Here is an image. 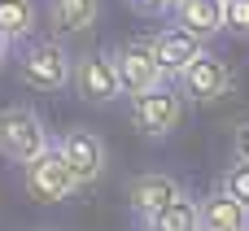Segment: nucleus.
Instances as JSON below:
<instances>
[{
    "mask_svg": "<svg viewBox=\"0 0 249 231\" xmlns=\"http://www.w3.org/2000/svg\"><path fill=\"white\" fill-rule=\"evenodd\" d=\"M70 66H74V57L66 52V44L48 39V35L22 44V52H18V74L39 92H66L70 87Z\"/></svg>",
    "mask_w": 249,
    "mask_h": 231,
    "instance_id": "obj_1",
    "label": "nucleus"
},
{
    "mask_svg": "<svg viewBox=\"0 0 249 231\" xmlns=\"http://www.w3.org/2000/svg\"><path fill=\"white\" fill-rule=\"evenodd\" d=\"M48 127L31 105H4L0 109V157L26 166L39 148H48Z\"/></svg>",
    "mask_w": 249,
    "mask_h": 231,
    "instance_id": "obj_2",
    "label": "nucleus"
},
{
    "mask_svg": "<svg viewBox=\"0 0 249 231\" xmlns=\"http://www.w3.org/2000/svg\"><path fill=\"white\" fill-rule=\"evenodd\" d=\"M22 188H26V197H35V201H44V205L70 201V197L79 192V183H74L70 166L61 162L57 144L39 148V153H35V157H31V162L22 166Z\"/></svg>",
    "mask_w": 249,
    "mask_h": 231,
    "instance_id": "obj_3",
    "label": "nucleus"
},
{
    "mask_svg": "<svg viewBox=\"0 0 249 231\" xmlns=\"http://www.w3.org/2000/svg\"><path fill=\"white\" fill-rule=\"evenodd\" d=\"M175 87H179V96H184V100H193V105L223 100V96L232 92V66L206 48V52H197V57L175 74Z\"/></svg>",
    "mask_w": 249,
    "mask_h": 231,
    "instance_id": "obj_4",
    "label": "nucleus"
},
{
    "mask_svg": "<svg viewBox=\"0 0 249 231\" xmlns=\"http://www.w3.org/2000/svg\"><path fill=\"white\" fill-rule=\"evenodd\" d=\"M179 118H184V96H179V87L166 83V79H162L158 87L131 96V122H136L149 140L171 135V131L179 127Z\"/></svg>",
    "mask_w": 249,
    "mask_h": 231,
    "instance_id": "obj_5",
    "label": "nucleus"
},
{
    "mask_svg": "<svg viewBox=\"0 0 249 231\" xmlns=\"http://www.w3.org/2000/svg\"><path fill=\"white\" fill-rule=\"evenodd\" d=\"M70 87H74L88 105H109V100H118L123 87H118L114 52H109V48H92V52L74 57V66H70Z\"/></svg>",
    "mask_w": 249,
    "mask_h": 231,
    "instance_id": "obj_6",
    "label": "nucleus"
},
{
    "mask_svg": "<svg viewBox=\"0 0 249 231\" xmlns=\"http://www.w3.org/2000/svg\"><path fill=\"white\" fill-rule=\"evenodd\" d=\"M53 144H57V153H61V162L70 166V175H74L79 188H83V183H96V179L105 175V166H109L105 140H101L96 131H88V127H70V131L57 135Z\"/></svg>",
    "mask_w": 249,
    "mask_h": 231,
    "instance_id": "obj_7",
    "label": "nucleus"
},
{
    "mask_svg": "<svg viewBox=\"0 0 249 231\" xmlns=\"http://www.w3.org/2000/svg\"><path fill=\"white\" fill-rule=\"evenodd\" d=\"M114 66H118V87H123V96H140V92H149V87H158V83L166 79L162 66H158V57H153V48H149V39L123 44V48L114 52Z\"/></svg>",
    "mask_w": 249,
    "mask_h": 231,
    "instance_id": "obj_8",
    "label": "nucleus"
},
{
    "mask_svg": "<svg viewBox=\"0 0 249 231\" xmlns=\"http://www.w3.org/2000/svg\"><path fill=\"white\" fill-rule=\"evenodd\" d=\"M149 48H153V57H158V66H162V74H166V79H175V74L197 57V52H206V39L175 22V26H162V31L149 39Z\"/></svg>",
    "mask_w": 249,
    "mask_h": 231,
    "instance_id": "obj_9",
    "label": "nucleus"
},
{
    "mask_svg": "<svg viewBox=\"0 0 249 231\" xmlns=\"http://www.w3.org/2000/svg\"><path fill=\"white\" fill-rule=\"evenodd\" d=\"M184 192V183L175 179V175H166V170H149V175H140L131 188H127V201H131V214L144 223V218H153L166 201H175Z\"/></svg>",
    "mask_w": 249,
    "mask_h": 231,
    "instance_id": "obj_10",
    "label": "nucleus"
},
{
    "mask_svg": "<svg viewBox=\"0 0 249 231\" xmlns=\"http://www.w3.org/2000/svg\"><path fill=\"white\" fill-rule=\"evenodd\" d=\"M197 210H201V231H249V205H241L219 183L210 197L197 201Z\"/></svg>",
    "mask_w": 249,
    "mask_h": 231,
    "instance_id": "obj_11",
    "label": "nucleus"
},
{
    "mask_svg": "<svg viewBox=\"0 0 249 231\" xmlns=\"http://www.w3.org/2000/svg\"><path fill=\"white\" fill-rule=\"evenodd\" d=\"M101 22V0H48V26L57 35H83Z\"/></svg>",
    "mask_w": 249,
    "mask_h": 231,
    "instance_id": "obj_12",
    "label": "nucleus"
},
{
    "mask_svg": "<svg viewBox=\"0 0 249 231\" xmlns=\"http://www.w3.org/2000/svg\"><path fill=\"white\" fill-rule=\"evenodd\" d=\"M171 9H175V22L188 26L201 39H210V35L223 31V0H175Z\"/></svg>",
    "mask_w": 249,
    "mask_h": 231,
    "instance_id": "obj_13",
    "label": "nucleus"
},
{
    "mask_svg": "<svg viewBox=\"0 0 249 231\" xmlns=\"http://www.w3.org/2000/svg\"><path fill=\"white\" fill-rule=\"evenodd\" d=\"M144 231H201V210L197 197L179 192L175 201H166L153 218H144Z\"/></svg>",
    "mask_w": 249,
    "mask_h": 231,
    "instance_id": "obj_14",
    "label": "nucleus"
},
{
    "mask_svg": "<svg viewBox=\"0 0 249 231\" xmlns=\"http://www.w3.org/2000/svg\"><path fill=\"white\" fill-rule=\"evenodd\" d=\"M35 22H39L35 0H0V31H4L13 44L26 39V35L35 31Z\"/></svg>",
    "mask_w": 249,
    "mask_h": 231,
    "instance_id": "obj_15",
    "label": "nucleus"
},
{
    "mask_svg": "<svg viewBox=\"0 0 249 231\" xmlns=\"http://www.w3.org/2000/svg\"><path fill=\"white\" fill-rule=\"evenodd\" d=\"M219 188H223V192H232L241 205H249V162H241V157H236V162L219 175Z\"/></svg>",
    "mask_w": 249,
    "mask_h": 231,
    "instance_id": "obj_16",
    "label": "nucleus"
},
{
    "mask_svg": "<svg viewBox=\"0 0 249 231\" xmlns=\"http://www.w3.org/2000/svg\"><path fill=\"white\" fill-rule=\"evenodd\" d=\"M223 31L249 39V0H223Z\"/></svg>",
    "mask_w": 249,
    "mask_h": 231,
    "instance_id": "obj_17",
    "label": "nucleus"
},
{
    "mask_svg": "<svg viewBox=\"0 0 249 231\" xmlns=\"http://www.w3.org/2000/svg\"><path fill=\"white\" fill-rule=\"evenodd\" d=\"M131 4V13H140V17H162L175 0H127Z\"/></svg>",
    "mask_w": 249,
    "mask_h": 231,
    "instance_id": "obj_18",
    "label": "nucleus"
},
{
    "mask_svg": "<svg viewBox=\"0 0 249 231\" xmlns=\"http://www.w3.org/2000/svg\"><path fill=\"white\" fill-rule=\"evenodd\" d=\"M232 148H236L241 162H249V122H236V131H232Z\"/></svg>",
    "mask_w": 249,
    "mask_h": 231,
    "instance_id": "obj_19",
    "label": "nucleus"
},
{
    "mask_svg": "<svg viewBox=\"0 0 249 231\" xmlns=\"http://www.w3.org/2000/svg\"><path fill=\"white\" fill-rule=\"evenodd\" d=\"M9 52H13V39H9V35L0 31V57H9Z\"/></svg>",
    "mask_w": 249,
    "mask_h": 231,
    "instance_id": "obj_20",
    "label": "nucleus"
}]
</instances>
